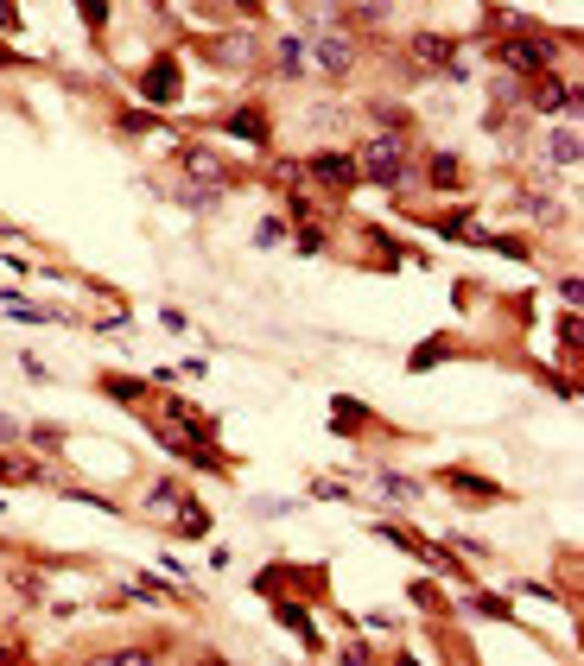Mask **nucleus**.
<instances>
[{
	"mask_svg": "<svg viewBox=\"0 0 584 666\" xmlns=\"http://www.w3.org/2000/svg\"><path fill=\"white\" fill-rule=\"evenodd\" d=\"M83 20H90V26H102V20H108V0H83Z\"/></svg>",
	"mask_w": 584,
	"mask_h": 666,
	"instance_id": "ddd939ff",
	"label": "nucleus"
},
{
	"mask_svg": "<svg viewBox=\"0 0 584 666\" xmlns=\"http://www.w3.org/2000/svg\"><path fill=\"white\" fill-rule=\"evenodd\" d=\"M254 57V38L248 32H223V38H216V64H229V70H242Z\"/></svg>",
	"mask_w": 584,
	"mask_h": 666,
	"instance_id": "39448f33",
	"label": "nucleus"
},
{
	"mask_svg": "<svg viewBox=\"0 0 584 666\" xmlns=\"http://www.w3.org/2000/svg\"><path fill=\"white\" fill-rule=\"evenodd\" d=\"M400 159H407V140H400V133L388 127V133H375L369 146H362V159H356V172H369L375 184H400V172H407Z\"/></svg>",
	"mask_w": 584,
	"mask_h": 666,
	"instance_id": "f257e3e1",
	"label": "nucleus"
},
{
	"mask_svg": "<svg viewBox=\"0 0 584 666\" xmlns=\"http://www.w3.org/2000/svg\"><path fill=\"white\" fill-rule=\"evenodd\" d=\"M546 57H553V51L534 45V38H508V45H502V64H508V70H540Z\"/></svg>",
	"mask_w": 584,
	"mask_h": 666,
	"instance_id": "20e7f679",
	"label": "nucleus"
},
{
	"mask_svg": "<svg viewBox=\"0 0 584 666\" xmlns=\"http://www.w3.org/2000/svg\"><path fill=\"white\" fill-rule=\"evenodd\" d=\"M312 178H324V184L349 191V184H356L362 172H356V159H349V153H318V159H312Z\"/></svg>",
	"mask_w": 584,
	"mask_h": 666,
	"instance_id": "f03ea898",
	"label": "nucleus"
},
{
	"mask_svg": "<svg viewBox=\"0 0 584 666\" xmlns=\"http://www.w3.org/2000/svg\"><path fill=\"white\" fill-rule=\"evenodd\" d=\"M0 438H13V425H7V419H0Z\"/></svg>",
	"mask_w": 584,
	"mask_h": 666,
	"instance_id": "2eb2a0df",
	"label": "nucleus"
},
{
	"mask_svg": "<svg viewBox=\"0 0 584 666\" xmlns=\"http://www.w3.org/2000/svg\"><path fill=\"white\" fill-rule=\"evenodd\" d=\"M279 70H286V77H299V70H305V57H299V45H292V38L279 45Z\"/></svg>",
	"mask_w": 584,
	"mask_h": 666,
	"instance_id": "9d476101",
	"label": "nucleus"
},
{
	"mask_svg": "<svg viewBox=\"0 0 584 666\" xmlns=\"http://www.w3.org/2000/svg\"><path fill=\"white\" fill-rule=\"evenodd\" d=\"M229 127H236V133H242V140H261V133H267V127H261V115H236V121H229Z\"/></svg>",
	"mask_w": 584,
	"mask_h": 666,
	"instance_id": "9b49d317",
	"label": "nucleus"
},
{
	"mask_svg": "<svg viewBox=\"0 0 584 666\" xmlns=\"http://www.w3.org/2000/svg\"><path fill=\"white\" fill-rule=\"evenodd\" d=\"M146 96H153V102H172V96H178V70H172V64L146 70Z\"/></svg>",
	"mask_w": 584,
	"mask_h": 666,
	"instance_id": "423d86ee",
	"label": "nucleus"
},
{
	"mask_svg": "<svg viewBox=\"0 0 584 666\" xmlns=\"http://www.w3.org/2000/svg\"><path fill=\"white\" fill-rule=\"evenodd\" d=\"M413 51H419V57H425V64H445V51H451V45H445V38H432V32H425V38H419V45H413Z\"/></svg>",
	"mask_w": 584,
	"mask_h": 666,
	"instance_id": "6e6552de",
	"label": "nucleus"
},
{
	"mask_svg": "<svg viewBox=\"0 0 584 666\" xmlns=\"http://www.w3.org/2000/svg\"><path fill=\"white\" fill-rule=\"evenodd\" d=\"M13 26V7H7V0H0V32H7Z\"/></svg>",
	"mask_w": 584,
	"mask_h": 666,
	"instance_id": "4468645a",
	"label": "nucleus"
},
{
	"mask_svg": "<svg viewBox=\"0 0 584 666\" xmlns=\"http://www.w3.org/2000/svg\"><path fill=\"white\" fill-rule=\"evenodd\" d=\"M382 495H394V501H407V495H413V482H407V476H382Z\"/></svg>",
	"mask_w": 584,
	"mask_h": 666,
	"instance_id": "f8f14e48",
	"label": "nucleus"
},
{
	"mask_svg": "<svg viewBox=\"0 0 584 666\" xmlns=\"http://www.w3.org/2000/svg\"><path fill=\"white\" fill-rule=\"evenodd\" d=\"M546 159H553V166H578V127H571V133L559 127V133L546 140Z\"/></svg>",
	"mask_w": 584,
	"mask_h": 666,
	"instance_id": "0eeeda50",
	"label": "nucleus"
},
{
	"mask_svg": "<svg viewBox=\"0 0 584 666\" xmlns=\"http://www.w3.org/2000/svg\"><path fill=\"white\" fill-rule=\"evenodd\" d=\"M185 166H191L197 178H216V184H223V172H216V159H210V153H185Z\"/></svg>",
	"mask_w": 584,
	"mask_h": 666,
	"instance_id": "1a4fd4ad",
	"label": "nucleus"
},
{
	"mask_svg": "<svg viewBox=\"0 0 584 666\" xmlns=\"http://www.w3.org/2000/svg\"><path fill=\"white\" fill-rule=\"evenodd\" d=\"M236 7H248V13H254V0H236Z\"/></svg>",
	"mask_w": 584,
	"mask_h": 666,
	"instance_id": "dca6fc26",
	"label": "nucleus"
},
{
	"mask_svg": "<svg viewBox=\"0 0 584 666\" xmlns=\"http://www.w3.org/2000/svg\"><path fill=\"white\" fill-rule=\"evenodd\" d=\"M349 64H356V45L337 38V32H324V38H318V70H324V77H343Z\"/></svg>",
	"mask_w": 584,
	"mask_h": 666,
	"instance_id": "7ed1b4c3",
	"label": "nucleus"
}]
</instances>
